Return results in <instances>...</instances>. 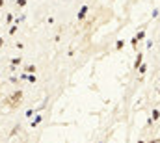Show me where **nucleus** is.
I'll use <instances>...</instances> for the list:
<instances>
[{"mask_svg": "<svg viewBox=\"0 0 160 143\" xmlns=\"http://www.w3.org/2000/svg\"><path fill=\"white\" fill-rule=\"evenodd\" d=\"M86 11H88V7H82V11L78 13V19H82V17H84V15H86Z\"/></svg>", "mask_w": 160, "mask_h": 143, "instance_id": "nucleus-1", "label": "nucleus"}]
</instances>
